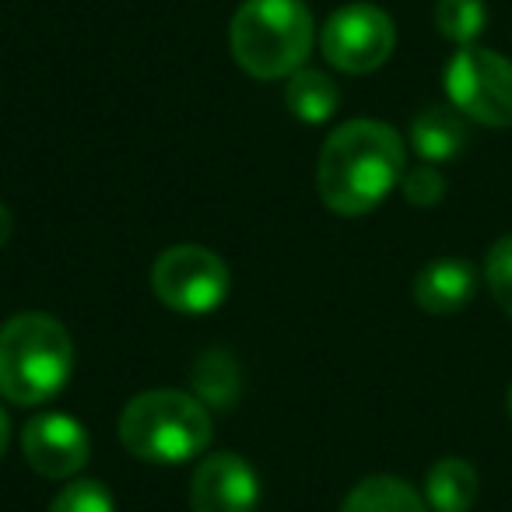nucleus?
Here are the masks:
<instances>
[{"instance_id": "f257e3e1", "label": "nucleus", "mask_w": 512, "mask_h": 512, "mask_svg": "<svg viewBox=\"0 0 512 512\" xmlns=\"http://www.w3.org/2000/svg\"><path fill=\"white\" fill-rule=\"evenodd\" d=\"M407 172L404 137L379 120H348L334 127L320 151V200L341 218L369 214L400 186Z\"/></svg>"}, {"instance_id": "f03ea898", "label": "nucleus", "mask_w": 512, "mask_h": 512, "mask_svg": "<svg viewBox=\"0 0 512 512\" xmlns=\"http://www.w3.org/2000/svg\"><path fill=\"white\" fill-rule=\"evenodd\" d=\"M313 43L316 25L302 0H242L228 25L235 64L256 81L292 78L306 67Z\"/></svg>"}, {"instance_id": "7ed1b4c3", "label": "nucleus", "mask_w": 512, "mask_h": 512, "mask_svg": "<svg viewBox=\"0 0 512 512\" xmlns=\"http://www.w3.org/2000/svg\"><path fill=\"white\" fill-rule=\"evenodd\" d=\"M74 341L50 313H18L0 327V393L11 404L39 407L67 386Z\"/></svg>"}, {"instance_id": "20e7f679", "label": "nucleus", "mask_w": 512, "mask_h": 512, "mask_svg": "<svg viewBox=\"0 0 512 512\" xmlns=\"http://www.w3.org/2000/svg\"><path fill=\"white\" fill-rule=\"evenodd\" d=\"M214 439L207 404L183 390L137 393L120 414V442L144 463H186Z\"/></svg>"}, {"instance_id": "39448f33", "label": "nucleus", "mask_w": 512, "mask_h": 512, "mask_svg": "<svg viewBox=\"0 0 512 512\" xmlns=\"http://www.w3.org/2000/svg\"><path fill=\"white\" fill-rule=\"evenodd\" d=\"M228 267L218 253L193 242H179L158 253L151 267V288L158 302L179 316H207L228 299Z\"/></svg>"}, {"instance_id": "423d86ee", "label": "nucleus", "mask_w": 512, "mask_h": 512, "mask_svg": "<svg viewBox=\"0 0 512 512\" xmlns=\"http://www.w3.org/2000/svg\"><path fill=\"white\" fill-rule=\"evenodd\" d=\"M446 95L460 116L484 127H512V60L484 46H463L446 64Z\"/></svg>"}, {"instance_id": "0eeeda50", "label": "nucleus", "mask_w": 512, "mask_h": 512, "mask_svg": "<svg viewBox=\"0 0 512 512\" xmlns=\"http://www.w3.org/2000/svg\"><path fill=\"white\" fill-rule=\"evenodd\" d=\"M397 29L393 18L376 4H344L327 18L320 32V50L330 67L344 74H372L393 57Z\"/></svg>"}, {"instance_id": "6e6552de", "label": "nucleus", "mask_w": 512, "mask_h": 512, "mask_svg": "<svg viewBox=\"0 0 512 512\" xmlns=\"http://www.w3.org/2000/svg\"><path fill=\"white\" fill-rule=\"evenodd\" d=\"M22 456L46 481H71L92 456V439L71 414H39L22 432Z\"/></svg>"}, {"instance_id": "1a4fd4ad", "label": "nucleus", "mask_w": 512, "mask_h": 512, "mask_svg": "<svg viewBox=\"0 0 512 512\" xmlns=\"http://www.w3.org/2000/svg\"><path fill=\"white\" fill-rule=\"evenodd\" d=\"M260 477L239 453H211L197 463L190 481L193 512H256Z\"/></svg>"}, {"instance_id": "9d476101", "label": "nucleus", "mask_w": 512, "mask_h": 512, "mask_svg": "<svg viewBox=\"0 0 512 512\" xmlns=\"http://www.w3.org/2000/svg\"><path fill=\"white\" fill-rule=\"evenodd\" d=\"M477 292V274L467 260L456 256H442L421 267L414 278V302L425 309L428 316H453L474 299Z\"/></svg>"}, {"instance_id": "9b49d317", "label": "nucleus", "mask_w": 512, "mask_h": 512, "mask_svg": "<svg viewBox=\"0 0 512 512\" xmlns=\"http://www.w3.org/2000/svg\"><path fill=\"white\" fill-rule=\"evenodd\" d=\"M411 144L428 165L453 162L467 148V127L453 106H428L411 120Z\"/></svg>"}, {"instance_id": "f8f14e48", "label": "nucleus", "mask_w": 512, "mask_h": 512, "mask_svg": "<svg viewBox=\"0 0 512 512\" xmlns=\"http://www.w3.org/2000/svg\"><path fill=\"white\" fill-rule=\"evenodd\" d=\"M477 470L460 456L439 460L425 477V502L432 512H470L477 502Z\"/></svg>"}, {"instance_id": "ddd939ff", "label": "nucleus", "mask_w": 512, "mask_h": 512, "mask_svg": "<svg viewBox=\"0 0 512 512\" xmlns=\"http://www.w3.org/2000/svg\"><path fill=\"white\" fill-rule=\"evenodd\" d=\"M341 512H432L425 495L393 474H376L348 491Z\"/></svg>"}, {"instance_id": "4468645a", "label": "nucleus", "mask_w": 512, "mask_h": 512, "mask_svg": "<svg viewBox=\"0 0 512 512\" xmlns=\"http://www.w3.org/2000/svg\"><path fill=\"white\" fill-rule=\"evenodd\" d=\"M285 106L299 123L316 127V123H327L330 116L337 113V106H341V92H337V85L323 71L302 67V71H295L292 78H288Z\"/></svg>"}, {"instance_id": "2eb2a0df", "label": "nucleus", "mask_w": 512, "mask_h": 512, "mask_svg": "<svg viewBox=\"0 0 512 512\" xmlns=\"http://www.w3.org/2000/svg\"><path fill=\"white\" fill-rule=\"evenodd\" d=\"M193 393L207 407H228L239 397V365L228 351H204L193 362Z\"/></svg>"}, {"instance_id": "dca6fc26", "label": "nucleus", "mask_w": 512, "mask_h": 512, "mask_svg": "<svg viewBox=\"0 0 512 512\" xmlns=\"http://www.w3.org/2000/svg\"><path fill=\"white\" fill-rule=\"evenodd\" d=\"M488 25V8L484 0H435V29L442 39L463 46H474L477 36Z\"/></svg>"}, {"instance_id": "f3484780", "label": "nucleus", "mask_w": 512, "mask_h": 512, "mask_svg": "<svg viewBox=\"0 0 512 512\" xmlns=\"http://www.w3.org/2000/svg\"><path fill=\"white\" fill-rule=\"evenodd\" d=\"M50 512H116V502L99 481H71L50 502Z\"/></svg>"}, {"instance_id": "a211bd4d", "label": "nucleus", "mask_w": 512, "mask_h": 512, "mask_svg": "<svg viewBox=\"0 0 512 512\" xmlns=\"http://www.w3.org/2000/svg\"><path fill=\"white\" fill-rule=\"evenodd\" d=\"M484 278H488V288L498 306H502V313L512 316V235H502V239L488 249Z\"/></svg>"}, {"instance_id": "6ab92c4d", "label": "nucleus", "mask_w": 512, "mask_h": 512, "mask_svg": "<svg viewBox=\"0 0 512 512\" xmlns=\"http://www.w3.org/2000/svg\"><path fill=\"white\" fill-rule=\"evenodd\" d=\"M400 190H404L407 204L414 207H435L442 197H446V179H442V172L435 169V165H418V169L404 172V179H400Z\"/></svg>"}, {"instance_id": "aec40b11", "label": "nucleus", "mask_w": 512, "mask_h": 512, "mask_svg": "<svg viewBox=\"0 0 512 512\" xmlns=\"http://www.w3.org/2000/svg\"><path fill=\"white\" fill-rule=\"evenodd\" d=\"M11 232H15V218H11L8 204L0 200V249H4L11 242Z\"/></svg>"}, {"instance_id": "412c9836", "label": "nucleus", "mask_w": 512, "mask_h": 512, "mask_svg": "<svg viewBox=\"0 0 512 512\" xmlns=\"http://www.w3.org/2000/svg\"><path fill=\"white\" fill-rule=\"evenodd\" d=\"M8 442H11V421H8V414L0 411V460L8 453Z\"/></svg>"}, {"instance_id": "4be33fe9", "label": "nucleus", "mask_w": 512, "mask_h": 512, "mask_svg": "<svg viewBox=\"0 0 512 512\" xmlns=\"http://www.w3.org/2000/svg\"><path fill=\"white\" fill-rule=\"evenodd\" d=\"M509 414H512V386H509Z\"/></svg>"}]
</instances>
